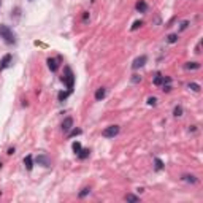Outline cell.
Returning a JSON list of instances; mask_svg holds the SVG:
<instances>
[{"mask_svg":"<svg viewBox=\"0 0 203 203\" xmlns=\"http://www.w3.org/2000/svg\"><path fill=\"white\" fill-rule=\"evenodd\" d=\"M61 81L67 86V91L72 94L73 87H75V73H73V70L68 65L64 67V75L61 76Z\"/></svg>","mask_w":203,"mask_h":203,"instance_id":"6da1fadb","label":"cell"},{"mask_svg":"<svg viewBox=\"0 0 203 203\" xmlns=\"http://www.w3.org/2000/svg\"><path fill=\"white\" fill-rule=\"evenodd\" d=\"M0 38H3L7 45H15L16 43V35L8 26L0 24Z\"/></svg>","mask_w":203,"mask_h":203,"instance_id":"7a4b0ae2","label":"cell"},{"mask_svg":"<svg viewBox=\"0 0 203 203\" xmlns=\"http://www.w3.org/2000/svg\"><path fill=\"white\" fill-rule=\"evenodd\" d=\"M118 133H119V126H110L102 132V135H103L105 138H114Z\"/></svg>","mask_w":203,"mask_h":203,"instance_id":"3957f363","label":"cell"},{"mask_svg":"<svg viewBox=\"0 0 203 203\" xmlns=\"http://www.w3.org/2000/svg\"><path fill=\"white\" fill-rule=\"evenodd\" d=\"M35 162L38 164V165H41V167H51V160H49V157L48 156H45V154H40V156H37L35 157Z\"/></svg>","mask_w":203,"mask_h":203,"instance_id":"277c9868","label":"cell"},{"mask_svg":"<svg viewBox=\"0 0 203 203\" xmlns=\"http://www.w3.org/2000/svg\"><path fill=\"white\" fill-rule=\"evenodd\" d=\"M11 62H13V56H11V54H5V56L2 57V61H0V72L10 67Z\"/></svg>","mask_w":203,"mask_h":203,"instance_id":"5b68a950","label":"cell"},{"mask_svg":"<svg viewBox=\"0 0 203 203\" xmlns=\"http://www.w3.org/2000/svg\"><path fill=\"white\" fill-rule=\"evenodd\" d=\"M146 61H148V57H146V56H140V57H137L135 61H133V64H132V68H133V70H138L140 67L145 65Z\"/></svg>","mask_w":203,"mask_h":203,"instance_id":"8992f818","label":"cell"},{"mask_svg":"<svg viewBox=\"0 0 203 203\" xmlns=\"http://www.w3.org/2000/svg\"><path fill=\"white\" fill-rule=\"evenodd\" d=\"M73 127V118H65L62 122V130L64 132H70Z\"/></svg>","mask_w":203,"mask_h":203,"instance_id":"52a82bcc","label":"cell"},{"mask_svg":"<svg viewBox=\"0 0 203 203\" xmlns=\"http://www.w3.org/2000/svg\"><path fill=\"white\" fill-rule=\"evenodd\" d=\"M46 62H48V67H49V70H51V72H57V68H59V59H53V57H49Z\"/></svg>","mask_w":203,"mask_h":203,"instance_id":"ba28073f","label":"cell"},{"mask_svg":"<svg viewBox=\"0 0 203 203\" xmlns=\"http://www.w3.org/2000/svg\"><path fill=\"white\" fill-rule=\"evenodd\" d=\"M24 165H26V168L29 170V172H32V168H34V157H32V156H26Z\"/></svg>","mask_w":203,"mask_h":203,"instance_id":"9c48e42d","label":"cell"},{"mask_svg":"<svg viewBox=\"0 0 203 203\" xmlns=\"http://www.w3.org/2000/svg\"><path fill=\"white\" fill-rule=\"evenodd\" d=\"M135 8H137V11H140V13H145V11L148 10V3L145 2V0H140V2H137Z\"/></svg>","mask_w":203,"mask_h":203,"instance_id":"30bf717a","label":"cell"},{"mask_svg":"<svg viewBox=\"0 0 203 203\" xmlns=\"http://www.w3.org/2000/svg\"><path fill=\"white\" fill-rule=\"evenodd\" d=\"M105 94H107V89H105V87H100V89H97V92H95V100L100 102L102 99H105Z\"/></svg>","mask_w":203,"mask_h":203,"instance_id":"8fae6325","label":"cell"},{"mask_svg":"<svg viewBox=\"0 0 203 203\" xmlns=\"http://www.w3.org/2000/svg\"><path fill=\"white\" fill-rule=\"evenodd\" d=\"M183 179H184L186 183H192V184H197V183H198V179L194 176V175H184Z\"/></svg>","mask_w":203,"mask_h":203,"instance_id":"7c38bea8","label":"cell"},{"mask_svg":"<svg viewBox=\"0 0 203 203\" xmlns=\"http://www.w3.org/2000/svg\"><path fill=\"white\" fill-rule=\"evenodd\" d=\"M89 154H91V149H81L80 152H78V157H80L81 160H84L89 157Z\"/></svg>","mask_w":203,"mask_h":203,"instance_id":"4fadbf2b","label":"cell"},{"mask_svg":"<svg viewBox=\"0 0 203 203\" xmlns=\"http://www.w3.org/2000/svg\"><path fill=\"white\" fill-rule=\"evenodd\" d=\"M154 167H156L157 172H160V170H164V162L159 157H154Z\"/></svg>","mask_w":203,"mask_h":203,"instance_id":"5bb4252c","label":"cell"},{"mask_svg":"<svg viewBox=\"0 0 203 203\" xmlns=\"http://www.w3.org/2000/svg\"><path fill=\"white\" fill-rule=\"evenodd\" d=\"M186 68H187V70H197V68H200V64H198V62H187Z\"/></svg>","mask_w":203,"mask_h":203,"instance_id":"9a60e30c","label":"cell"},{"mask_svg":"<svg viewBox=\"0 0 203 203\" xmlns=\"http://www.w3.org/2000/svg\"><path fill=\"white\" fill-rule=\"evenodd\" d=\"M154 84H156V86H162V84H164V76L157 73V75H156V78H154Z\"/></svg>","mask_w":203,"mask_h":203,"instance_id":"2e32d148","label":"cell"},{"mask_svg":"<svg viewBox=\"0 0 203 203\" xmlns=\"http://www.w3.org/2000/svg\"><path fill=\"white\" fill-rule=\"evenodd\" d=\"M187 87H189V89H192V91H195V92H200V89H202L200 84H197V83H189Z\"/></svg>","mask_w":203,"mask_h":203,"instance_id":"e0dca14e","label":"cell"},{"mask_svg":"<svg viewBox=\"0 0 203 203\" xmlns=\"http://www.w3.org/2000/svg\"><path fill=\"white\" fill-rule=\"evenodd\" d=\"M72 148H73V152H75V154H78V152H80V151L83 149V148H81V143H80V141H75V143H73V145H72Z\"/></svg>","mask_w":203,"mask_h":203,"instance_id":"ac0fdd59","label":"cell"},{"mask_svg":"<svg viewBox=\"0 0 203 203\" xmlns=\"http://www.w3.org/2000/svg\"><path fill=\"white\" fill-rule=\"evenodd\" d=\"M126 200H127V202H140V197L133 195V194H127V195H126Z\"/></svg>","mask_w":203,"mask_h":203,"instance_id":"d6986e66","label":"cell"},{"mask_svg":"<svg viewBox=\"0 0 203 203\" xmlns=\"http://www.w3.org/2000/svg\"><path fill=\"white\" fill-rule=\"evenodd\" d=\"M68 95H70V92H68V91H67V92H64V91H62V92H59L57 99H59V102H64V100H65Z\"/></svg>","mask_w":203,"mask_h":203,"instance_id":"ffe728a7","label":"cell"},{"mask_svg":"<svg viewBox=\"0 0 203 203\" xmlns=\"http://www.w3.org/2000/svg\"><path fill=\"white\" fill-rule=\"evenodd\" d=\"M173 114H175L176 118L183 116V107H179V105H178V107H175V110H173Z\"/></svg>","mask_w":203,"mask_h":203,"instance_id":"44dd1931","label":"cell"},{"mask_svg":"<svg viewBox=\"0 0 203 203\" xmlns=\"http://www.w3.org/2000/svg\"><path fill=\"white\" fill-rule=\"evenodd\" d=\"M81 133H83L81 129H73V130L68 133V137H76V135H81Z\"/></svg>","mask_w":203,"mask_h":203,"instance_id":"7402d4cb","label":"cell"},{"mask_svg":"<svg viewBox=\"0 0 203 203\" xmlns=\"http://www.w3.org/2000/svg\"><path fill=\"white\" fill-rule=\"evenodd\" d=\"M148 105H149V107H156V105H157V99H156V97H149V99H148Z\"/></svg>","mask_w":203,"mask_h":203,"instance_id":"603a6c76","label":"cell"},{"mask_svg":"<svg viewBox=\"0 0 203 203\" xmlns=\"http://www.w3.org/2000/svg\"><path fill=\"white\" fill-rule=\"evenodd\" d=\"M176 41H178V35L176 34L168 35V43H176Z\"/></svg>","mask_w":203,"mask_h":203,"instance_id":"cb8c5ba5","label":"cell"},{"mask_svg":"<svg viewBox=\"0 0 203 203\" xmlns=\"http://www.w3.org/2000/svg\"><path fill=\"white\" fill-rule=\"evenodd\" d=\"M141 26H143V21H135V22H133V26H132V30H137V29H140Z\"/></svg>","mask_w":203,"mask_h":203,"instance_id":"d4e9b609","label":"cell"},{"mask_svg":"<svg viewBox=\"0 0 203 203\" xmlns=\"http://www.w3.org/2000/svg\"><path fill=\"white\" fill-rule=\"evenodd\" d=\"M89 192H91V189H89V187H84V189H83V191L80 192V198L86 197V195H87V194H89Z\"/></svg>","mask_w":203,"mask_h":203,"instance_id":"484cf974","label":"cell"},{"mask_svg":"<svg viewBox=\"0 0 203 203\" xmlns=\"http://www.w3.org/2000/svg\"><path fill=\"white\" fill-rule=\"evenodd\" d=\"M140 81H141V76L133 75V78H132V83H135V84H137V83H140Z\"/></svg>","mask_w":203,"mask_h":203,"instance_id":"4316f807","label":"cell"},{"mask_svg":"<svg viewBox=\"0 0 203 203\" xmlns=\"http://www.w3.org/2000/svg\"><path fill=\"white\" fill-rule=\"evenodd\" d=\"M172 91V86L170 84H164V92H170Z\"/></svg>","mask_w":203,"mask_h":203,"instance_id":"83f0119b","label":"cell"},{"mask_svg":"<svg viewBox=\"0 0 203 203\" xmlns=\"http://www.w3.org/2000/svg\"><path fill=\"white\" fill-rule=\"evenodd\" d=\"M187 26H189V22H187V21H184L183 24H181V30H186V29H187Z\"/></svg>","mask_w":203,"mask_h":203,"instance_id":"f1b7e54d","label":"cell"},{"mask_svg":"<svg viewBox=\"0 0 203 203\" xmlns=\"http://www.w3.org/2000/svg\"><path fill=\"white\" fill-rule=\"evenodd\" d=\"M8 156H11V154H15V148H10V149H8V152H7Z\"/></svg>","mask_w":203,"mask_h":203,"instance_id":"f546056e","label":"cell"},{"mask_svg":"<svg viewBox=\"0 0 203 203\" xmlns=\"http://www.w3.org/2000/svg\"><path fill=\"white\" fill-rule=\"evenodd\" d=\"M0 7H2V0H0Z\"/></svg>","mask_w":203,"mask_h":203,"instance_id":"4dcf8cb0","label":"cell"},{"mask_svg":"<svg viewBox=\"0 0 203 203\" xmlns=\"http://www.w3.org/2000/svg\"><path fill=\"white\" fill-rule=\"evenodd\" d=\"M0 168H2V162H0Z\"/></svg>","mask_w":203,"mask_h":203,"instance_id":"1f68e13d","label":"cell"}]
</instances>
